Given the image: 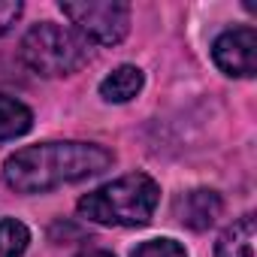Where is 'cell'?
Instances as JSON below:
<instances>
[{
	"label": "cell",
	"mask_w": 257,
	"mask_h": 257,
	"mask_svg": "<svg viewBox=\"0 0 257 257\" xmlns=\"http://www.w3.org/2000/svg\"><path fill=\"white\" fill-rule=\"evenodd\" d=\"M112 152L97 143H37L4 161V182L16 194H46L61 185L82 182L112 167Z\"/></svg>",
	"instance_id": "cell-1"
},
{
	"label": "cell",
	"mask_w": 257,
	"mask_h": 257,
	"mask_svg": "<svg viewBox=\"0 0 257 257\" xmlns=\"http://www.w3.org/2000/svg\"><path fill=\"white\" fill-rule=\"evenodd\" d=\"M161 203V185L146 173L121 176L85 194L76 209L82 218L106 227H146Z\"/></svg>",
	"instance_id": "cell-2"
},
{
	"label": "cell",
	"mask_w": 257,
	"mask_h": 257,
	"mask_svg": "<svg viewBox=\"0 0 257 257\" xmlns=\"http://www.w3.org/2000/svg\"><path fill=\"white\" fill-rule=\"evenodd\" d=\"M22 61L46 79L70 76L91 61V43H85L73 28L40 22L22 40Z\"/></svg>",
	"instance_id": "cell-3"
},
{
	"label": "cell",
	"mask_w": 257,
	"mask_h": 257,
	"mask_svg": "<svg viewBox=\"0 0 257 257\" xmlns=\"http://www.w3.org/2000/svg\"><path fill=\"white\" fill-rule=\"evenodd\" d=\"M61 10L85 43L118 46L131 31V7L127 4H115V0H67V4H61Z\"/></svg>",
	"instance_id": "cell-4"
},
{
	"label": "cell",
	"mask_w": 257,
	"mask_h": 257,
	"mask_svg": "<svg viewBox=\"0 0 257 257\" xmlns=\"http://www.w3.org/2000/svg\"><path fill=\"white\" fill-rule=\"evenodd\" d=\"M212 61L227 76L251 79L257 73V34H254V28L224 31L212 43Z\"/></svg>",
	"instance_id": "cell-5"
},
{
	"label": "cell",
	"mask_w": 257,
	"mask_h": 257,
	"mask_svg": "<svg viewBox=\"0 0 257 257\" xmlns=\"http://www.w3.org/2000/svg\"><path fill=\"white\" fill-rule=\"evenodd\" d=\"M221 197L215 191H206V188H197V191H188L185 197L176 200V215L185 227L191 230H206L212 227L218 218H221Z\"/></svg>",
	"instance_id": "cell-6"
},
{
	"label": "cell",
	"mask_w": 257,
	"mask_h": 257,
	"mask_svg": "<svg viewBox=\"0 0 257 257\" xmlns=\"http://www.w3.org/2000/svg\"><path fill=\"white\" fill-rule=\"evenodd\" d=\"M146 85V76L140 67L134 64H121L115 67L103 82H100V97L106 103H127V100H134Z\"/></svg>",
	"instance_id": "cell-7"
},
{
	"label": "cell",
	"mask_w": 257,
	"mask_h": 257,
	"mask_svg": "<svg viewBox=\"0 0 257 257\" xmlns=\"http://www.w3.org/2000/svg\"><path fill=\"white\" fill-rule=\"evenodd\" d=\"M215 257H254V215H242L221 233Z\"/></svg>",
	"instance_id": "cell-8"
},
{
	"label": "cell",
	"mask_w": 257,
	"mask_h": 257,
	"mask_svg": "<svg viewBox=\"0 0 257 257\" xmlns=\"http://www.w3.org/2000/svg\"><path fill=\"white\" fill-rule=\"evenodd\" d=\"M31 127H34V112L22 100L0 94V143L25 137Z\"/></svg>",
	"instance_id": "cell-9"
},
{
	"label": "cell",
	"mask_w": 257,
	"mask_h": 257,
	"mask_svg": "<svg viewBox=\"0 0 257 257\" xmlns=\"http://www.w3.org/2000/svg\"><path fill=\"white\" fill-rule=\"evenodd\" d=\"M31 245V230L16 218H0V257H22Z\"/></svg>",
	"instance_id": "cell-10"
},
{
	"label": "cell",
	"mask_w": 257,
	"mask_h": 257,
	"mask_svg": "<svg viewBox=\"0 0 257 257\" xmlns=\"http://www.w3.org/2000/svg\"><path fill=\"white\" fill-rule=\"evenodd\" d=\"M131 257H188V251L182 242L164 236V239H149V242L137 245Z\"/></svg>",
	"instance_id": "cell-11"
},
{
	"label": "cell",
	"mask_w": 257,
	"mask_h": 257,
	"mask_svg": "<svg viewBox=\"0 0 257 257\" xmlns=\"http://www.w3.org/2000/svg\"><path fill=\"white\" fill-rule=\"evenodd\" d=\"M22 13H25V7L19 0H0V37L13 31V25L22 19Z\"/></svg>",
	"instance_id": "cell-12"
},
{
	"label": "cell",
	"mask_w": 257,
	"mask_h": 257,
	"mask_svg": "<svg viewBox=\"0 0 257 257\" xmlns=\"http://www.w3.org/2000/svg\"><path fill=\"white\" fill-rule=\"evenodd\" d=\"M79 257H115V254H109V251H85Z\"/></svg>",
	"instance_id": "cell-13"
}]
</instances>
